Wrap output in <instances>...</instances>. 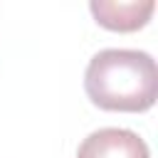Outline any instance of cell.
Masks as SVG:
<instances>
[{
  "label": "cell",
  "instance_id": "obj_1",
  "mask_svg": "<svg viewBox=\"0 0 158 158\" xmlns=\"http://www.w3.org/2000/svg\"><path fill=\"white\" fill-rule=\"evenodd\" d=\"M84 89L104 111H148L158 96V67L141 49H101L84 72Z\"/></svg>",
  "mask_w": 158,
  "mask_h": 158
},
{
  "label": "cell",
  "instance_id": "obj_2",
  "mask_svg": "<svg viewBox=\"0 0 158 158\" xmlns=\"http://www.w3.org/2000/svg\"><path fill=\"white\" fill-rule=\"evenodd\" d=\"M77 158H151V151L136 131L109 126L89 133L81 141Z\"/></svg>",
  "mask_w": 158,
  "mask_h": 158
},
{
  "label": "cell",
  "instance_id": "obj_3",
  "mask_svg": "<svg viewBox=\"0 0 158 158\" xmlns=\"http://www.w3.org/2000/svg\"><path fill=\"white\" fill-rule=\"evenodd\" d=\"M89 10L94 15V20L106 27V30H114V32H136L141 30L153 10H156V2L153 0H133V2H116V0H91L89 2Z\"/></svg>",
  "mask_w": 158,
  "mask_h": 158
}]
</instances>
